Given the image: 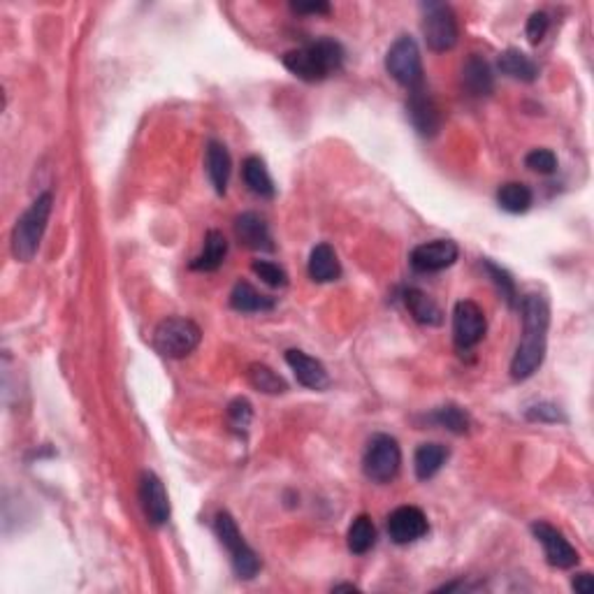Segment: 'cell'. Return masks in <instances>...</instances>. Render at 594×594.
<instances>
[{"instance_id":"obj_1","label":"cell","mask_w":594,"mask_h":594,"mask_svg":"<svg viewBox=\"0 0 594 594\" xmlns=\"http://www.w3.org/2000/svg\"><path fill=\"white\" fill-rule=\"evenodd\" d=\"M520 318L522 339L511 360V376L516 381L534 376L546 358L548 325H550V307L546 297L539 292H527L520 300Z\"/></svg>"},{"instance_id":"obj_2","label":"cell","mask_w":594,"mask_h":594,"mask_svg":"<svg viewBox=\"0 0 594 594\" xmlns=\"http://www.w3.org/2000/svg\"><path fill=\"white\" fill-rule=\"evenodd\" d=\"M283 65L288 73L304 82H323L330 74L339 73L344 65V47L337 40L309 42L304 47L283 54Z\"/></svg>"},{"instance_id":"obj_3","label":"cell","mask_w":594,"mask_h":594,"mask_svg":"<svg viewBox=\"0 0 594 594\" xmlns=\"http://www.w3.org/2000/svg\"><path fill=\"white\" fill-rule=\"evenodd\" d=\"M54 195L42 193L33 200L31 207L19 216L15 230H12V256L21 262H28L35 258L40 249L42 235L47 230L49 216H52Z\"/></svg>"},{"instance_id":"obj_4","label":"cell","mask_w":594,"mask_h":594,"mask_svg":"<svg viewBox=\"0 0 594 594\" xmlns=\"http://www.w3.org/2000/svg\"><path fill=\"white\" fill-rule=\"evenodd\" d=\"M200 339H203V332H200L195 321L170 316L158 323L156 332H153V346L165 358H186L198 349Z\"/></svg>"},{"instance_id":"obj_5","label":"cell","mask_w":594,"mask_h":594,"mask_svg":"<svg viewBox=\"0 0 594 594\" xmlns=\"http://www.w3.org/2000/svg\"><path fill=\"white\" fill-rule=\"evenodd\" d=\"M214 530H216V537H219V541L228 548L235 574L244 580L253 579V576L261 571V559H258L256 550H253V548L244 541V537H242L235 518L225 511L216 513Z\"/></svg>"},{"instance_id":"obj_6","label":"cell","mask_w":594,"mask_h":594,"mask_svg":"<svg viewBox=\"0 0 594 594\" xmlns=\"http://www.w3.org/2000/svg\"><path fill=\"white\" fill-rule=\"evenodd\" d=\"M386 70L404 89H422L421 49L411 35H401L392 42V47L386 54Z\"/></svg>"},{"instance_id":"obj_7","label":"cell","mask_w":594,"mask_h":594,"mask_svg":"<svg viewBox=\"0 0 594 594\" xmlns=\"http://www.w3.org/2000/svg\"><path fill=\"white\" fill-rule=\"evenodd\" d=\"M401 467V449L391 434H374L365 449L362 471L374 483H391Z\"/></svg>"},{"instance_id":"obj_8","label":"cell","mask_w":594,"mask_h":594,"mask_svg":"<svg viewBox=\"0 0 594 594\" xmlns=\"http://www.w3.org/2000/svg\"><path fill=\"white\" fill-rule=\"evenodd\" d=\"M422 37L432 52H450L458 45L460 28L455 12L446 3H425L422 5Z\"/></svg>"},{"instance_id":"obj_9","label":"cell","mask_w":594,"mask_h":594,"mask_svg":"<svg viewBox=\"0 0 594 594\" xmlns=\"http://www.w3.org/2000/svg\"><path fill=\"white\" fill-rule=\"evenodd\" d=\"M488 330L483 309L471 300H462L455 304L453 312V339L460 351H470L479 346Z\"/></svg>"},{"instance_id":"obj_10","label":"cell","mask_w":594,"mask_h":594,"mask_svg":"<svg viewBox=\"0 0 594 594\" xmlns=\"http://www.w3.org/2000/svg\"><path fill=\"white\" fill-rule=\"evenodd\" d=\"M532 532L534 537H537V541L543 546V553H546V559L550 567L571 569L579 564V550H576V548L564 539V534L559 532V530H555L553 525H548V522H534Z\"/></svg>"},{"instance_id":"obj_11","label":"cell","mask_w":594,"mask_h":594,"mask_svg":"<svg viewBox=\"0 0 594 594\" xmlns=\"http://www.w3.org/2000/svg\"><path fill=\"white\" fill-rule=\"evenodd\" d=\"M460 256V249L453 240H434L416 246L411 251V267L421 274H432L453 265Z\"/></svg>"},{"instance_id":"obj_12","label":"cell","mask_w":594,"mask_h":594,"mask_svg":"<svg viewBox=\"0 0 594 594\" xmlns=\"http://www.w3.org/2000/svg\"><path fill=\"white\" fill-rule=\"evenodd\" d=\"M428 518L416 506H400L388 516V534L397 546L418 541L428 534Z\"/></svg>"},{"instance_id":"obj_13","label":"cell","mask_w":594,"mask_h":594,"mask_svg":"<svg viewBox=\"0 0 594 594\" xmlns=\"http://www.w3.org/2000/svg\"><path fill=\"white\" fill-rule=\"evenodd\" d=\"M140 501L146 520L152 522L153 527H161L170 520V497H167L163 480L153 471H144L142 474Z\"/></svg>"},{"instance_id":"obj_14","label":"cell","mask_w":594,"mask_h":594,"mask_svg":"<svg viewBox=\"0 0 594 594\" xmlns=\"http://www.w3.org/2000/svg\"><path fill=\"white\" fill-rule=\"evenodd\" d=\"M407 116L422 137H434L441 128V112L437 103L422 89L411 91L407 100Z\"/></svg>"},{"instance_id":"obj_15","label":"cell","mask_w":594,"mask_h":594,"mask_svg":"<svg viewBox=\"0 0 594 594\" xmlns=\"http://www.w3.org/2000/svg\"><path fill=\"white\" fill-rule=\"evenodd\" d=\"M286 362L292 370V374H295L297 383H302L309 391H325L330 386V376L323 362L307 355L304 351H286Z\"/></svg>"},{"instance_id":"obj_16","label":"cell","mask_w":594,"mask_h":594,"mask_svg":"<svg viewBox=\"0 0 594 594\" xmlns=\"http://www.w3.org/2000/svg\"><path fill=\"white\" fill-rule=\"evenodd\" d=\"M235 235L240 244L251 251H274V242L270 235V225L256 212H244L235 219Z\"/></svg>"},{"instance_id":"obj_17","label":"cell","mask_w":594,"mask_h":594,"mask_svg":"<svg viewBox=\"0 0 594 594\" xmlns=\"http://www.w3.org/2000/svg\"><path fill=\"white\" fill-rule=\"evenodd\" d=\"M462 84L476 98L490 95L495 91V74H492L490 63L479 54H471L462 65Z\"/></svg>"},{"instance_id":"obj_18","label":"cell","mask_w":594,"mask_h":594,"mask_svg":"<svg viewBox=\"0 0 594 594\" xmlns=\"http://www.w3.org/2000/svg\"><path fill=\"white\" fill-rule=\"evenodd\" d=\"M228 256V240L219 230H209L204 235V246L198 256L191 261V270L195 272H216Z\"/></svg>"},{"instance_id":"obj_19","label":"cell","mask_w":594,"mask_h":594,"mask_svg":"<svg viewBox=\"0 0 594 594\" xmlns=\"http://www.w3.org/2000/svg\"><path fill=\"white\" fill-rule=\"evenodd\" d=\"M309 277L318 283L337 282L342 277V265H339L337 251L330 244H318L312 249L309 256Z\"/></svg>"},{"instance_id":"obj_20","label":"cell","mask_w":594,"mask_h":594,"mask_svg":"<svg viewBox=\"0 0 594 594\" xmlns=\"http://www.w3.org/2000/svg\"><path fill=\"white\" fill-rule=\"evenodd\" d=\"M230 170H233V161H230V153L225 149V144L212 140L207 144V174L209 182L214 186V191L219 195H223L228 191V179Z\"/></svg>"},{"instance_id":"obj_21","label":"cell","mask_w":594,"mask_h":594,"mask_svg":"<svg viewBox=\"0 0 594 594\" xmlns=\"http://www.w3.org/2000/svg\"><path fill=\"white\" fill-rule=\"evenodd\" d=\"M449 460V449L443 443H421L413 455V470L421 480H430L439 474L443 464Z\"/></svg>"},{"instance_id":"obj_22","label":"cell","mask_w":594,"mask_h":594,"mask_svg":"<svg viewBox=\"0 0 594 594\" xmlns=\"http://www.w3.org/2000/svg\"><path fill=\"white\" fill-rule=\"evenodd\" d=\"M404 302H407L409 313L413 316V321L422 325H441L443 323V312L439 309V304L434 302L428 292L418 291V288H409L404 292Z\"/></svg>"},{"instance_id":"obj_23","label":"cell","mask_w":594,"mask_h":594,"mask_svg":"<svg viewBox=\"0 0 594 594\" xmlns=\"http://www.w3.org/2000/svg\"><path fill=\"white\" fill-rule=\"evenodd\" d=\"M497 65H500L501 74L518 79V82H534L539 77V65L520 49H506Z\"/></svg>"},{"instance_id":"obj_24","label":"cell","mask_w":594,"mask_h":594,"mask_svg":"<svg viewBox=\"0 0 594 594\" xmlns=\"http://www.w3.org/2000/svg\"><path fill=\"white\" fill-rule=\"evenodd\" d=\"M230 304H233V309H237V312L242 313L270 312V309H274V300L258 292L249 282L235 283L233 292H230Z\"/></svg>"},{"instance_id":"obj_25","label":"cell","mask_w":594,"mask_h":594,"mask_svg":"<svg viewBox=\"0 0 594 594\" xmlns=\"http://www.w3.org/2000/svg\"><path fill=\"white\" fill-rule=\"evenodd\" d=\"M242 177H244L246 186L261 198H274V182H272L267 165L261 156H249L242 165Z\"/></svg>"},{"instance_id":"obj_26","label":"cell","mask_w":594,"mask_h":594,"mask_svg":"<svg viewBox=\"0 0 594 594\" xmlns=\"http://www.w3.org/2000/svg\"><path fill=\"white\" fill-rule=\"evenodd\" d=\"M532 191H530V186H525V183L509 182L497 191V203H500V207L504 209V212H509V214H525L527 209L532 207Z\"/></svg>"},{"instance_id":"obj_27","label":"cell","mask_w":594,"mask_h":594,"mask_svg":"<svg viewBox=\"0 0 594 594\" xmlns=\"http://www.w3.org/2000/svg\"><path fill=\"white\" fill-rule=\"evenodd\" d=\"M346 541H349V550L353 555H365L370 553L376 543V527L371 522L370 516H358L349 527V534H346Z\"/></svg>"},{"instance_id":"obj_28","label":"cell","mask_w":594,"mask_h":594,"mask_svg":"<svg viewBox=\"0 0 594 594\" xmlns=\"http://www.w3.org/2000/svg\"><path fill=\"white\" fill-rule=\"evenodd\" d=\"M246 379L256 391L265 392V395H282V392L288 391L286 381L277 374V371L272 370V367L261 365V362H253L246 370Z\"/></svg>"},{"instance_id":"obj_29","label":"cell","mask_w":594,"mask_h":594,"mask_svg":"<svg viewBox=\"0 0 594 594\" xmlns=\"http://www.w3.org/2000/svg\"><path fill=\"white\" fill-rule=\"evenodd\" d=\"M430 421L437 422L439 428L449 430L453 434H467L470 432V416L467 411H462L455 404H446V407L434 409V413L430 416Z\"/></svg>"},{"instance_id":"obj_30","label":"cell","mask_w":594,"mask_h":594,"mask_svg":"<svg viewBox=\"0 0 594 594\" xmlns=\"http://www.w3.org/2000/svg\"><path fill=\"white\" fill-rule=\"evenodd\" d=\"M483 267H485V270H488V274H490V277L495 279L497 286H500L501 297H504L506 302L511 304V307H516V302H518L516 283H513V279L509 277V272L501 270L500 265H495V262H490V261H483Z\"/></svg>"},{"instance_id":"obj_31","label":"cell","mask_w":594,"mask_h":594,"mask_svg":"<svg viewBox=\"0 0 594 594\" xmlns=\"http://www.w3.org/2000/svg\"><path fill=\"white\" fill-rule=\"evenodd\" d=\"M251 270L256 272L258 277H261L262 282H265L267 286H272V288H283L288 283V274L282 270V267L277 265V262L253 261Z\"/></svg>"},{"instance_id":"obj_32","label":"cell","mask_w":594,"mask_h":594,"mask_svg":"<svg viewBox=\"0 0 594 594\" xmlns=\"http://www.w3.org/2000/svg\"><path fill=\"white\" fill-rule=\"evenodd\" d=\"M525 165L539 174H553L558 167V156L550 149H534L525 156Z\"/></svg>"},{"instance_id":"obj_33","label":"cell","mask_w":594,"mask_h":594,"mask_svg":"<svg viewBox=\"0 0 594 594\" xmlns=\"http://www.w3.org/2000/svg\"><path fill=\"white\" fill-rule=\"evenodd\" d=\"M228 418H230V425H233L237 432H244V430L251 425V418H253V409H251L249 400L237 397V400L230 401Z\"/></svg>"},{"instance_id":"obj_34","label":"cell","mask_w":594,"mask_h":594,"mask_svg":"<svg viewBox=\"0 0 594 594\" xmlns=\"http://www.w3.org/2000/svg\"><path fill=\"white\" fill-rule=\"evenodd\" d=\"M548 26H550V19H548L546 12H534V15L527 19V26H525L527 40L532 42V45H539V42L546 37Z\"/></svg>"},{"instance_id":"obj_35","label":"cell","mask_w":594,"mask_h":594,"mask_svg":"<svg viewBox=\"0 0 594 594\" xmlns=\"http://www.w3.org/2000/svg\"><path fill=\"white\" fill-rule=\"evenodd\" d=\"M527 418L530 421H539V422H562V409L555 407V404H537V407L527 409Z\"/></svg>"},{"instance_id":"obj_36","label":"cell","mask_w":594,"mask_h":594,"mask_svg":"<svg viewBox=\"0 0 594 594\" xmlns=\"http://www.w3.org/2000/svg\"><path fill=\"white\" fill-rule=\"evenodd\" d=\"M292 10L300 12V15H328L330 5L328 3H309V5H304V3H292Z\"/></svg>"},{"instance_id":"obj_37","label":"cell","mask_w":594,"mask_h":594,"mask_svg":"<svg viewBox=\"0 0 594 594\" xmlns=\"http://www.w3.org/2000/svg\"><path fill=\"white\" fill-rule=\"evenodd\" d=\"M571 588L576 589V592L580 594H589L594 589V580H592V574H588V571H583V574L576 576L574 580H571Z\"/></svg>"},{"instance_id":"obj_38","label":"cell","mask_w":594,"mask_h":594,"mask_svg":"<svg viewBox=\"0 0 594 594\" xmlns=\"http://www.w3.org/2000/svg\"><path fill=\"white\" fill-rule=\"evenodd\" d=\"M334 592H342V589H346V592H358V588L355 585H334Z\"/></svg>"}]
</instances>
